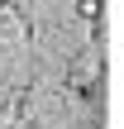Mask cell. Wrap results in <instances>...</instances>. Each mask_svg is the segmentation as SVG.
Here are the masks:
<instances>
[{"mask_svg":"<svg viewBox=\"0 0 124 129\" xmlns=\"http://www.w3.org/2000/svg\"><path fill=\"white\" fill-rule=\"evenodd\" d=\"M14 120H19V105H5V110H0V129H10Z\"/></svg>","mask_w":124,"mask_h":129,"instance_id":"cell-1","label":"cell"},{"mask_svg":"<svg viewBox=\"0 0 124 129\" xmlns=\"http://www.w3.org/2000/svg\"><path fill=\"white\" fill-rule=\"evenodd\" d=\"M76 5H81V14H86V19H96V10H100V0H76Z\"/></svg>","mask_w":124,"mask_h":129,"instance_id":"cell-2","label":"cell"},{"mask_svg":"<svg viewBox=\"0 0 124 129\" xmlns=\"http://www.w3.org/2000/svg\"><path fill=\"white\" fill-rule=\"evenodd\" d=\"M0 5H5V0H0Z\"/></svg>","mask_w":124,"mask_h":129,"instance_id":"cell-3","label":"cell"}]
</instances>
